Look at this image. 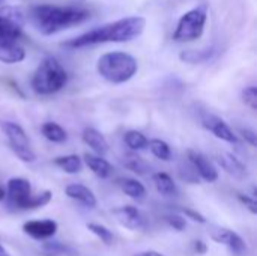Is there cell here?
<instances>
[{
  "mask_svg": "<svg viewBox=\"0 0 257 256\" xmlns=\"http://www.w3.org/2000/svg\"><path fill=\"white\" fill-rule=\"evenodd\" d=\"M89 9L81 6H59V5H36L29 9V18L35 29L45 36L75 27L87 21Z\"/></svg>",
  "mask_w": 257,
  "mask_h": 256,
  "instance_id": "6da1fadb",
  "label": "cell"
},
{
  "mask_svg": "<svg viewBox=\"0 0 257 256\" xmlns=\"http://www.w3.org/2000/svg\"><path fill=\"white\" fill-rule=\"evenodd\" d=\"M145 26L146 20L143 17H125L69 39L65 45L69 48H84L105 42H128L140 36Z\"/></svg>",
  "mask_w": 257,
  "mask_h": 256,
  "instance_id": "7a4b0ae2",
  "label": "cell"
},
{
  "mask_svg": "<svg viewBox=\"0 0 257 256\" xmlns=\"http://www.w3.org/2000/svg\"><path fill=\"white\" fill-rule=\"evenodd\" d=\"M96 69L104 80L113 84H122L131 80L137 74L139 65L134 56L128 53L110 51L98 59Z\"/></svg>",
  "mask_w": 257,
  "mask_h": 256,
  "instance_id": "3957f363",
  "label": "cell"
},
{
  "mask_svg": "<svg viewBox=\"0 0 257 256\" xmlns=\"http://www.w3.org/2000/svg\"><path fill=\"white\" fill-rule=\"evenodd\" d=\"M68 74L54 57H45L32 77V89L39 95H53L65 88Z\"/></svg>",
  "mask_w": 257,
  "mask_h": 256,
  "instance_id": "277c9868",
  "label": "cell"
},
{
  "mask_svg": "<svg viewBox=\"0 0 257 256\" xmlns=\"http://www.w3.org/2000/svg\"><path fill=\"white\" fill-rule=\"evenodd\" d=\"M208 20V9L206 6H196L191 11L185 12L173 32V39L176 42H193L197 41L205 30Z\"/></svg>",
  "mask_w": 257,
  "mask_h": 256,
  "instance_id": "5b68a950",
  "label": "cell"
},
{
  "mask_svg": "<svg viewBox=\"0 0 257 256\" xmlns=\"http://www.w3.org/2000/svg\"><path fill=\"white\" fill-rule=\"evenodd\" d=\"M2 130L9 142L11 149L14 151V154L24 163H33L36 160V154L33 152L30 142L27 139L26 131L23 130L21 125H18L17 122H11V121H5L2 122Z\"/></svg>",
  "mask_w": 257,
  "mask_h": 256,
  "instance_id": "8992f818",
  "label": "cell"
},
{
  "mask_svg": "<svg viewBox=\"0 0 257 256\" xmlns=\"http://www.w3.org/2000/svg\"><path fill=\"white\" fill-rule=\"evenodd\" d=\"M8 205L14 210H27L32 199V186L24 178H11L6 184Z\"/></svg>",
  "mask_w": 257,
  "mask_h": 256,
  "instance_id": "52a82bcc",
  "label": "cell"
},
{
  "mask_svg": "<svg viewBox=\"0 0 257 256\" xmlns=\"http://www.w3.org/2000/svg\"><path fill=\"white\" fill-rule=\"evenodd\" d=\"M26 50L21 44V36L0 33V62L14 65L23 62Z\"/></svg>",
  "mask_w": 257,
  "mask_h": 256,
  "instance_id": "ba28073f",
  "label": "cell"
},
{
  "mask_svg": "<svg viewBox=\"0 0 257 256\" xmlns=\"http://www.w3.org/2000/svg\"><path fill=\"white\" fill-rule=\"evenodd\" d=\"M211 238L215 243H218V244H224L233 256L248 255V247H247L245 241L235 231H230V229H226V228H220V229H215V231L211 232Z\"/></svg>",
  "mask_w": 257,
  "mask_h": 256,
  "instance_id": "9c48e42d",
  "label": "cell"
},
{
  "mask_svg": "<svg viewBox=\"0 0 257 256\" xmlns=\"http://www.w3.org/2000/svg\"><path fill=\"white\" fill-rule=\"evenodd\" d=\"M113 216L122 226L133 229V231H140L148 226V222H146V217L143 216V213L133 205L114 208Z\"/></svg>",
  "mask_w": 257,
  "mask_h": 256,
  "instance_id": "30bf717a",
  "label": "cell"
},
{
  "mask_svg": "<svg viewBox=\"0 0 257 256\" xmlns=\"http://www.w3.org/2000/svg\"><path fill=\"white\" fill-rule=\"evenodd\" d=\"M187 158H188V163L194 167L196 174L202 180H205L208 183H215L218 180V170L209 161V158H206L202 152L194 151V149H188Z\"/></svg>",
  "mask_w": 257,
  "mask_h": 256,
  "instance_id": "8fae6325",
  "label": "cell"
},
{
  "mask_svg": "<svg viewBox=\"0 0 257 256\" xmlns=\"http://www.w3.org/2000/svg\"><path fill=\"white\" fill-rule=\"evenodd\" d=\"M202 125L211 131L217 139L224 140L227 143H238V136L232 131V128L215 115H205L202 119Z\"/></svg>",
  "mask_w": 257,
  "mask_h": 256,
  "instance_id": "7c38bea8",
  "label": "cell"
},
{
  "mask_svg": "<svg viewBox=\"0 0 257 256\" xmlns=\"http://www.w3.org/2000/svg\"><path fill=\"white\" fill-rule=\"evenodd\" d=\"M23 231L35 240H47L57 232V223L51 219L47 220H29L23 225Z\"/></svg>",
  "mask_w": 257,
  "mask_h": 256,
  "instance_id": "4fadbf2b",
  "label": "cell"
},
{
  "mask_svg": "<svg viewBox=\"0 0 257 256\" xmlns=\"http://www.w3.org/2000/svg\"><path fill=\"white\" fill-rule=\"evenodd\" d=\"M217 163L232 177L238 178V180H242L247 177V167L245 164L238 160L233 154L230 152H220L217 155Z\"/></svg>",
  "mask_w": 257,
  "mask_h": 256,
  "instance_id": "5bb4252c",
  "label": "cell"
},
{
  "mask_svg": "<svg viewBox=\"0 0 257 256\" xmlns=\"http://www.w3.org/2000/svg\"><path fill=\"white\" fill-rule=\"evenodd\" d=\"M83 142L90 146L99 157H104L108 152V142L104 137V134L101 131H98L96 128L87 127L83 130Z\"/></svg>",
  "mask_w": 257,
  "mask_h": 256,
  "instance_id": "9a60e30c",
  "label": "cell"
},
{
  "mask_svg": "<svg viewBox=\"0 0 257 256\" xmlns=\"http://www.w3.org/2000/svg\"><path fill=\"white\" fill-rule=\"evenodd\" d=\"M65 193H66L68 198L83 204L87 208H95L96 204H98L96 196L93 195V192L90 189H87L86 186H81V184H69L65 189Z\"/></svg>",
  "mask_w": 257,
  "mask_h": 256,
  "instance_id": "2e32d148",
  "label": "cell"
},
{
  "mask_svg": "<svg viewBox=\"0 0 257 256\" xmlns=\"http://www.w3.org/2000/svg\"><path fill=\"white\" fill-rule=\"evenodd\" d=\"M84 161H86V164H87V167L98 177V178H102V180H105V178H108L111 174H113V167H111V164L105 160V158H102V157H99V155H93V154H84Z\"/></svg>",
  "mask_w": 257,
  "mask_h": 256,
  "instance_id": "e0dca14e",
  "label": "cell"
},
{
  "mask_svg": "<svg viewBox=\"0 0 257 256\" xmlns=\"http://www.w3.org/2000/svg\"><path fill=\"white\" fill-rule=\"evenodd\" d=\"M152 180H154V184H155L158 193L163 195L164 198L178 196V187L170 175H167L164 172H157V174H154Z\"/></svg>",
  "mask_w": 257,
  "mask_h": 256,
  "instance_id": "ac0fdd59",
  "label": "cell"
},
{
  "mask_svg": "<svg viewBox=\"0 0 257 256\" xmlns=\"http://www.w3.org/2000/svg\"><path fill=\"white\" fill-rule=\"evenodd\" d=\"M117 186L120 187V190L128 195L131 199H136V201H142L145 199L146 196V189L142 183H139L137 180H133V178H122V180H117Z\"/></svg>",
  "mask_w": 257,
  "mask_h": 256,
  "instance_id": "d6986e66",
  "label": "cell"
},
{
  "mask_svg": "<svg viewBox=\"0 0 257 256\" xmlns=\"http://www.w3.org/2000/svg\"><path fill=\"white\" fill-rule=\"evenodd\" d=\"M53 163H54L59 169H62L65 174H69V175L78 174V172H81V169H83L81 158H80L78 155H75V154L57 157V158H54Z\"/></svg>",
  "mask_w": 257,
  "mask_h": 256,
  "instance_id": "ffe728a7",
  "label": "cell"
},
{
  "mask_svg": "<svg viewBox=\"0 0 257 256\" xmlns=\"http://www.w3.org/2000/svg\"><path fill=\"white\" fill-rule=\"evenodd\" d=\"M44 137L53 143H62L66 140V131L56 122H45L41 127Z\"/></svg>",
  "mask_w": 257,
  "mask_h": 256,
  "instance_id": "44dd1931",
  "label": "cell"
},
{
  "mask_svg": "<svg viewBox=\"0 0 257 256\" xmlns=\"http://www.w3.org/2000/svg\"><path fill=\"white\" fill-rule=\"evenodd\" d=\"M123 140L130 146V149H133V151H142V149L148 148V142H149L148 137L143 133L137 131V130L126 131L125 136H123Z\"/></svg>",
  "mask_w": 257,
  "mask_h": 256,
  "instance_id": "7402d4cb",
  "label": "cell"
},
{
  "mask_svg": "<svg viewBox=\"0 0 257 256\" xmlns=\"http://www.w3.org/2000/svg\"><path fill=\"white\" fill-rule=\"evenodd\" d=\"M148 146H149L151 152H152L157 158H160V160H163V161H169V160L172 158L170 146H169L164 140H161V139H152V140L148 142Z\"/></svg>",
  "mask_w": 257,
  "mask_h": 256,
  "instance_id": "603a6c76",
  "label": "cell"
},
{
  "mask_svg": "<svg viewBox=\"0 0 257 256\" xmlns=\"http://www.w3.org/2000/svg\"><path fill=\"white\" fill-rule=\"evenodd\" d=\"M123 166L128 169V170H131V172H134V174H137V175H146L148 172H149V166H148V163L145 161V160H142L139 155H136V154H128L126 157H125V160H123Z\"/></svg>",
  "mask_w": 257,
  "mask_h": 256,
  "instance_id": "cb8c5ba5",
  "label": "cell"
},
{
  "mask_svg": "<svg viewBox=\"0 0 257 256\" xmlns=\"http://www.w3.org/2000/svg\"><path fill=\"white\" fill-rule=\"evenodd\" d=\"M42 252L47 256H59V255H75V252L69 247L65 246L60 241H45L42 244Z\"/></svg>",
  "mask_w": 257,
  "mask_h": 256,
  "instance_id": "d4e9b609",
  "label": "cell"
},
{
  "mask_svg": "<svg viewBox=\"0 0 257 256\" xmlns=\"http://www.w3.org/2000/svg\"><path fill=\"white\" fill-rule=\"evenodd\" d=\"M86 226H87V229H89L93 235H96L104 244H111V243H113V240H114L113 232H111L108 228H105L104 225H99V223H87Z\"/></svg>",
  "mask_w": 257,
  "mask_h": 256,
  "instance_id": "484cf974",
  "label": "cell"
},
{
  "mask_svg": "<svg viewBox=\"0 0 257 256\" xmlns=\"http://www.w3.org/2000/svg\"><path fill=\"white\" fill-rule=\"evenodd\" d=\"M51 198H53V193H51L50 190H45V192H42V193H39V195H35V196H32V199H30L27 210L42 208V207H45L47 204H50Z\"/></svg>",
  "mask_w": 257,
  "mask_h": 256,
  "instance_id": "4316f807",
  "label": "cell"
},
{
  "mask_svg": "<svg viewBox=\"0 0 257 256\" xmlns=\"http://www.w3.org/2000/svg\"><path fill=\"white\" fill-rule=\"evenodd\" d=\"M241 98L244 101L245 106H248L251 110L257 109V88L256 86H248L242 91Z\"/></svg>",
  "mask_w": 257,
  "mask_h": 256,
  "instance_id": "83f0119b",
  "label": "cell"
},
{
  "mask_svg": "<svg viewBox=\"0 0 257 256\" xmlns=\"http://www.w3.org/2000/svg\"><path fill=\"white\" fill-rule=\"evenodd\" d=\"M209 56H211V51H184L181 54V59L185 62L197 63V62L209 59Z\"/></svg>",
  "mask_w": 257,
  "mask_h": 256,
  "instance_id": "f1b7e54d",
  "label": "cell"
},
{
  "mask_svg": "<svg viewBox=\"0 0 257 256\" xmlns=\"http://www.w3.org/2000/svg\"><path fill=\"white\" fill-rule=\"evenodd\" d=\"M179 211L187 217V219H190V220H193V222H197V223H202V225H205L206 223V219H205V216L203 214H200L199 211H196V210H193V208H179Z\"/></svg>",
  "mask_w": 257,
  "mask_h": 256,
  "instance_id": "f546056e",
  "label": "cell"
},
{
  "mask_svg": "<svg viewBox=\"0 0 257 256\" xmlns=\"http://www.w3.org/2000/svg\"><path fill=\"white\" fill-rule=\"evenodd\" d=\"M236 198L239 199V202L242 205H245L251 214H257V202L253 196H247V195H242V193H236Z\"/></svg>",
  "mask_w": 257,
  "mask_h": 256,
  "instance_id": "4dcf8cb0",
  "label": "cell"
},
{
  "mask_svg": "<svg viewBox=\"0 0 257 256\" xmlns=\"http://www.w3.org/2000/svg\"><path fill=\"white\" fill-rule=\"evenodd\" d=\"M166 220H167V223H169L173 229H176V231H184L185 226H187V222H185V219H184L182 216H176V214L167 216Z\"/></svg>",
  "mask_w": 257,
  "mask_h": 256,
  "instance_id": "1f68e13d",
  "label": "cell"
},
{
  "mask_svg": "<svg viewBox=\"0 0 257 256\" xmlns=\"http://www.w3.org/2000/svg\"><path fill=\"white\" fill-rule=\"evenodd\" d=\"M241 134H242V137L245 139V142H248L251 146H256L257 134L254 133V130H251V128H241Z\"/></svg>",
  "mask_w": 257,
  "mask_h": 256,
  "instance_id": "d6a6232c",
  "label": "cell"
},
{
  "mask_svg": "<svg viewBox=\"0 0 257 256\" xmlns=\"http://www.w3.org/2000/svg\"><path fill=\"white\" fill-rule=\"evenodd\" d=\"M194 250L197 252V255H205L208 247H206V244L202 240H197V241H194Z\"/></svg>",
  "mask_w": 257,
  "mask_h": 256,
  "instance_id": "836d02e7",
  "label": "cell"
},
{
  "mask_svg": "<svg viewBox=\"0 0 257 256\" xmlns=\"http://www.w3.org/2000/svg\"><path fill=\"white\" fill-rule=\"evenodd\" d=\"M134 256H164L163 253L157 252V250H145V252H140V253H136Z\"/></svg>",
  "mask_w": 257,
  "mask_h": 256,
  "instance_id": "e575fe53",
  "label": "cell"
},
{
  "mask_svg": "<svg viewBox=\"0 0 257 256\" xmlns=\"http://www.w3.org/2000/svg\"><path fill=\"white\" fill-rule=\"evenodd\" d=\"M0 256H11L8 253V250H6L2 244H0Z\"/></svg>",
  "mask_w": 257,
  "mask_h": 256,
  "instance_id": "d590c367",
  "label": "cell"
},
{
  "mask_svg": "<svg viewBox=\"0 0 257 256\" xmlns=\"http://www.w3.org/2000/svg\"><path fill=\"white\" fill-rule=\"evenodd\" d=\"M5 198H6V192H5V189L0 187V201H3Z\"/></svg>",
  "mask_w": 257,
  "mask_h": 256,
  "instance_id": "8d00e7d4",
  "label": "cell"
}]
</instances>
